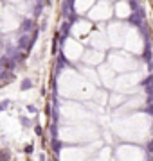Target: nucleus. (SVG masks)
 Listing matches in <instances>:
<instances>
[{"label":"nucleus","instance_id":"f257e3e1","mask_svg":"<svg viewBox=\"0 0 153 161\" xmlns=\"http://www.w3.org/2000/svg\"><path fill=\"white\" fill-rule=\"evenodd\" d=\"M70 22H63V25H61V36H59V39H61V41H63V39L65 38H67L69 36V31H70Z\"/></svg>","mask_w":153,"mask_h":161},{"label":"nucleus","instance_id":"f03ea898","mask_svg":"<svg viewBox=\"0 0 153 161\" xmlns=\"http://www.w3.org/2000/svg\"><path fill=\"white\" fill-rule=\"evenodd\" d=\"M63 65H65V66H72V65L67 61V57H65L63 54H59V57H58V70H61V68H63Z\"/></svg>","mask_w":153,"mask_h":161},{"label":"nucleus","instance_id":"7ed1b4c3","mask_svg":"<svg viewBox=\"0 0 153 161\" xmlns=\"http://www.w3.org/2000/svg\"><path fill=\"white\" fill-rule=\"evenodd\" d=\"M20 29H22L24 32H27V31H31L32 29V20H24V22H22V27H20Z\"/></svg>","mask_w":153,"mask_h":161},{"label":"nucleus","instance_id":"20e7f679","mask_svg":"<svg viewBox=\"0 0 153 161\" xmlns=\"http://www.w3.org/2000/svg\"><path fill=\"white\" fill-rule=\"evenodd\" d=\"M4 70H13L15 68V61H13V59H7V57H4Z\"/></svg>","mask_w":153,"mask_h":161},{"label":"nucleus","instance_id":"39448f33","mask_svg":"<svg viewBox=\"0 0 153 161\" xmlns=\"http://www.w3.org/2000/svg\"><path fill=\"white\" fill-rule=\"evenodd\" d=\"M32 88V80L31 79H25L24 82H22V90H31Z\"/></svg>","mask_w":153,"mask_h":161},{"label":"nucleus","instance_id":"423d86ee","mask_svg":"<svg viewBox=\"0 0 153 161\" xmlns=\"http://www.w3.org/2000/svg\"><path fill=\"white\" fill-rule=\"evenodd\" d=\"M5 107H9V100H2L0 102V111H4Z\"/></svg>","mask_w":153,"mask_h":161},{"label":"nucleus","instance_id":"0eeeda50","mask_svg":"<svg viewBox=\"0 0 153 161\" xmlns=\"http://www.w3.org/2000/svg\"><path fill=\"white\" fill-rule=\"evenodd\" d=\"M20 122L24 124V127H29V125H31V124H29V118H25V116H22V118H20Z\"/></svg>","mask_w":153,"mask_h":161},{"label":"nucleus","instance_id":"6e6552de","mask_svg":"<svg viewBox=\"0 0 153 161\" xmlns=\"http://www.w3.org/2000/svg\"><path fill=\"white\" fill-rule=\"evenodd\" d=\"M34 132L38 134V136H42V134H43V129H42L40 125H36V127H34Z\"/></svg>","mask_w":153,"mask_h":161},{"label":"nucleus","instance_id":"1a4fd4ad","mask_svg":"<svg viewBox=\"0 0 153 161\" xmlns=\"http://www.w3.org/2000/svg\"><path fill=\"white\" fill-rule=\"evenodd\" d=\"M27 111L31 113V115H34V113H36V107L34 106H27Z\"/></svg>","mask_w":153,"mask_h":161},{"label":"nucleus","instance_id":"9d476101","mask_svg":"<svg viewBox=\"0 0 153 161\" xmlns=\"http://www.w3.org/2000/svg\"><path fill=\"white\" fill-rule=\"evenodd\" d=\"M146 113H148V115H153V104L151 106H148V107H146V109H144Z\"/></svg>","mask_w":153,"mask_h":161},{"label":"nucleus","instance_id":"9b49d317","mask_svg":"<svg viewBox=\"0 0 153 161\" xmlns=\"http://www.w3.org/2000/svg\"><path fill=\"white\" fill-rule=\"evenodd\" d=\"M25 152L31 154V152H32V145H27V147H25Z\"/></svg>","mask_w":153,"mask_h":161},{"label":"nucleus","instance_id":"f8f14e48","mask_svg":"<svg viewBox=\"0 0 153 161\" xmlns=\"http://www.w3.org/2000/svg\"><path fill=\"white\" fill-rule=\"evenodd\" d=\"M148 150H150V152H153V142H150V143H148Z\"/></svg>","mask_w":153,"mask_h":161}]
</instances>
